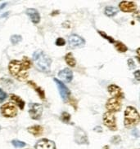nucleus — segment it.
Wrapping results in <instances>:
<instances>
[{
  "label": "nucleus",
  "instance_id": "nucleus-1",
  "mask_svg": "<svg viewBox=\"0 0 140 149\" xmlns=\"http://www.w3.org/2000/svg\"><path fill=\"white\" fill-rule=\"evenodd\" d=\"M33 63L40 72L49 73L52 65V59L43 51H36L33 53Z\"/></svg>",
  "mask_w": 140,
  "mask_h": 149
},
{
  "label": "nucleus",
  "instance_id": "nucleus-2",
  "mask_svg": "<svg viewBox=\"0 0 140 149\" xmlns=\"http://www.w3.org/2000/svg\"><path fill=\"white\" fill-rule=\"evenodd\" d=\"M8 70L12 77L20 81H25L28 78V69L23 65V63L20 61H12L8 65Z\"/></svg>",
  "mask_w": 140,
  "mask_h": 149
},
{
  "label": "nucleus",
  "instance_id": "nucleus-3",
  "mask_svg": "<svg viewBox=\"0 0 140 149\" xmlns=\"http://www.w3.org/2000/svg\"><path fill=\"white\" fill-rule=\"evenodd\" d=\"M124 116V125L125 128H133L139 122V114L137 109L132 106H128L126 108Z\"/></svg>",
  "mask_w": 140,
  "mask_h": 149
},
{
  "label": "nucleus",
  "instance_id": "nucleus-4",
  "mask_svg": "<svg viewBox=\"0 0 140 149\" xmlns=\"http://www.w3.org/2000/svg\"><path fill=\"white\" fill-rule=\"evenodd\" d=\"M1 113L3 116L8 118H12L15 117L17 115V107L14 103L8 102L1 106Z\"/></svg>",
  "mask_w": 140,
  "mask_h": 149
},
{
  "label": "nucleus",
  "instance_id": "nucleus-5",
  "mask_svg": "<svg viewBox=\"0 0 140 149\" xmlns=\"http://www.w3.org/2000/svg\"><path fill=\"white\" fill-rule=\"evenodd\" d=\"M53 81L56 83L57 87L58 90V92L60 94L62 100L64 101L65 103L68 102L69 100H70V97H71V91L63 82H62L57 78H53Z\"/></svg>",
  "mask_w": 140,
  "mask_h": 149
},
{
  "label": "nucleus",
  "instance_id": "nucleus-6",
  "mask_svg": "<svg viewBox=\"0 0 140 149\" xmlns=\"http://www.w3.org/2000/svg\"><path fill=\"white\" fill-rule=\"evenodd\" d=\"M28 113L34 120H40L43 114V106L40 104L30 103L28 106Z\"/></svg>",
  "mask_w": 140,
  "mask_h": 149
},
{
  "label": "nucleus",
  "instance_id": "nucleus-7",
  "mask_svg": "<svg viewBox=\"0 0 140 149\" xmlns=\"http://www.w3.org/2000/svg\"><path fill=\"white\" fill-rule=\"evenodd\" d=\"M103 124L105 126H107L108 129L111 130L112 131L117 130V125H116V118L115 114L112 113L107 112L103 114Z\"/></svg>",
  "mask_w": 140,
  "mask_h": 149
},
{
  "label": "nucleus",
  "instance_id": "nucleus-8",
  "mask_svg": "<svg viewBox=\"0 0 140 149\" xmlns=\"http://www.w3.org/2000/svg\"><path fill=\"white\" fill-rule=\"evenodd\" d=\"M68 44L71 48H80L85 45V40L78 34H71L68 38Z\"/></svg>",
  "mask_w": 140,
  "mask_h": 149
},
{
  "label": "nucleus",
  "instance_id": "nucleus-9",
  "mask_svg": "<svg viewBox=\"0 0 140 149\" xmlns=\"http://www.w3.org/2000/svg\"><path fill=\"white\" fill-rule=\"evenodd\" d=\"M122 104H121V101L119 99L116 98H111L109 99L106 104V109H107L109 113H116L119 112L121 109Z\"/></svg>",
  "mask_w": 140,
  "mask_h": 149
},
{
  "label": "nucleus",
  "instance_id": "nucleus-10",
  "mask_svg": "<svg viewBox=\"0 0 140 149\" xmlns=\"http://www.w3.org/2000/svg\"><path fill=\"white\" fill-rule=\"evenodd\" d=\"M35 149H57L55 143L48 139H42L36 143Z\"/></svg>",
  "mask_w": 140,
  "mask_h": 149
},
{
  "label": "nucleus",
  "instance_id": "nucleus-11",
  "mask_svg": "<svg viewBox=\"0 0 140 149\" xmlns=\"http://www.w3.org/2000/svg\"><path fill=\"white\" fill-rule=\"evenodd\" d=\"M58 80L61 81L62 82H66V83H69L73 80V72L68 68L61 70L58 73Z\"/></svg>",
  "mask_w": 140,
  "mask_h": 149
},
{
  "label": "nucleus",
  "instance_id": "nucleus-12",
  "mask_svg": "<svg viewBox=\"0 0 140 149\" xmlns=\"http://www.w3.org/2000/svg\"><path fill=\"white\" fill-rule=\"evenodd\" d=\"M107 91L109 94L112 96V98H116V99H119V100L124 99V92L122 91V89L120 88V86L115 84H112L108 86Z\"/></svg>",
  "mask_w": 140,
  "mask_h": 149
},
{
  "label": "nucleus",
  "instance_id": "nucleus-13",
  "mask_svg": "<svg viewBox=\"0 0 140 149\" xmlns=\"http://www.w3.org/2000/svg\"><path fill=\"white\" fill-rule=\"evenodd\" d=\"M75 140L78 144H88V136L84 130L80 128H77L75 131Z\"/></svg>",
  "mask_w": 140,
  "mask_h": 149
},
{
  "label": "nucleus",
  "instance_id": "nucleus-14",
  "mask_svg": "<svg viewBox=\"0 0 140 149\" xmlns=\"http://www.w3.org/2000/svg\"><path fill=\"white\" fill-rule=\"evenodd\" d=\"M119 8L123 12H134L137 10V5L131 1H122L119 4Z\"/></svg>",
  "mask_w": 140,
  "mask_h": 149
},
{
  "label": "nucleus",
  "instance_id": "nucleus-15",
  "mask_svg": "<svg viewBox=\"0 0 140 149\" xmlns=\"http://www.w3.org/2000/svg\"><path fill=\"white\" fill-rule=\"evenodd\" d=\"M26 14L30 17V20L32 21L33 24H39L41 20V16H40V12H38L35 8H29L26 10Z\"/></svg>",
  "mask_w": 140,
  "mask_h": 149
},
{
  "label": "nucleus",
  "instance_id": "nucleus-16",
  "mask_svg": "<svg viewBox=\"0 0 140 149\" xmlns=\"http://www.w3.org/2000/svg\"><path fill=\"white\" fill-rule=\"evenodd\" d=\"M27 130L29 133L31 134L34 136H40L44 132V128L41 125H35L29 127Z\"/></svg>",
  "mask_w": 140,
  "mask_h": 149
},
{
  "label": "nucleus",
  "instance_id": "nucleus-17",
  "mask_svg": "<svg viewBox=\"0 0 140 149\" xmlns=\"http://www.w3.org/2000/svg\"><path fill=\"white\" fill-rule=\"evenodd\" d=\"M10 98L12 101H14V104H16L18 106V108L21 109V110H23L25 108V101L21 98L20 96L16 95H14V94H11L10 95Z\"/></svg>",
  "mask_w": 140,
  "mask_h": 149
},
{
  "label": "nucleus",
  "instance_id": "nucleus-18",
  "mask_svg": "<svg viewBox=\"0 0 140 149\" xmlns=\"http://www.w3.org/2000/svg\"><path fill=\"white\" fill-rule=\"evenodd\" d=\"M28 84L30 85L31 87H33V88L35 89V91L36 92H37V94L39 95V96H40V99H42V100H44V99H45V94H44V91H43V89L41 88V87H40V86H38L36 85V83H35L32 81H28Z\"/></svg>",
  "mask_w": 140,
  "mask_h": 149
},
{
  "label": "nucleus",
  "instance_id": "nucleus-19",
  "mask_svg": "<svg viewBox=\"0 0 140 149\" xmlns=\"http://www.w3.org/2000/svg\"><path fill=\"white\" fill-rule=\"evenodd\" d=\"M65 61L70 67H75L76 65V61L75 59V57L73 56V54L71 52L67 53L65 56Z\"/></svg>",
  "mask_w": 140,
  "mask_h": 149
},
{
  "label": "nucleus",
  "instance_id": "nucleus-20",
  "mask_svg": "<svg viewBox=\"0 0 140 149\" xmlns=\"http://www.w3.org/2000/svg\"><path fill=\"white\" fill-rule=\"evenodd\" d=\"M118 13V9L115 7H106L104 9V14L108 17H113Z\"/></svg>",
  "mask_w": 140,
  "mask_h": 149
},
{
  "label": "nucleus",
  "instance_id": "nucleus-21",
  "mask_svg": "<svg viewBox=\"0 0 140 149\" xmlns=\"http://www.w3.org/2000/svg\"><path fill=\"white\" fill-rule=\"evenodd\" d=\"M114 46H115L116 49L119 52L124 53L128 51V47H127L123 42H121L120 41H115Z\"/></svg>",
  "mask_w": 140,
  "mask_h": 149
},
{
  "label": "nucleus",
  "instance_id": "nucleus-22",
  "mask_svg": "<svg viewBox=\"0 0 140 149\" xmlns=\"http://www.w3.org/2000/svg\"><path fill=\"white\" fill-rule=\"evenodd\" d=\"M12 144L16 148H24L25 146L26 145L25 142L21 141V140H18V139H14V140H12Z\"/></svg>",
  "mask_w": 140,
  "mask_h": 149
},
{
  "label": "nucleus",
  "instance_id": "nucleus-23",
  "mask_svg": "<svg viewBox=\"0 0 140 149\" xmlns=\"http://www.w3.org/2000/svg\"><path fill=\"white\" fill-rule=\"evenodd\" d=\"M62 121H63L64 123H70L71 121V115L66 112H63L62 114V117H61Z\"/></svg>",
  "mask_w": 140,
  "mask_h": 149
},
{
  "label": "nucleus",
  "instance_id": "nucleus-24",
  "mask_svg": "<svg viewBox=\"0 0 140 149\" xmlns=\"http://www.w3.org/2000/svg\"><path fill=\"white\" fill-rule=\"evenodd\" d=\"M22 39V38L20 35H16V34H14V35H12L11 36V42H12V44L16 45L17 43H19L21 41Z\"/></svg>",
  "mask_w": 140,
  "mask_h": 149
},
{
  "label": "nucleus",
  "instance_id": "nucleus-25",
  "mask_svg": "<svg viewBox=\"0 0 140 149\" xmlns=\"http://www.w3.org/2000/svg\"><path fill=\"white\" fill-rule=\"evenodd\" d=\"M21 62L23 63V65H24V66L26 69H30V67H31V62H30V61L29 60L27 57L25 56L24 58H23V60L21 61Z\"/></svg>",
  "mask_w": 140,
  "mask_h": 149
},
{
  "label": "nucleus",
  "instance_id": "nucleus-26",
  "mask_svg": "<svg viewBox=\"0 0 140 149\" xmlns=\"http://www.w3.org/2000/svg\"><path fill=\"white\" fill-rule=\"evenodd\" d=\"M98 33L100 34V35H102V36L105 39H107V40H108L110 42H112V43H114L115 42V40L112 38V37H110V36H108V35H107L106 33H105L104 32H103V31H98Z\"/></svg>",
  "mask_w": 140,
  "mask_h": 149
},
{
  "label": "nucleus",
  "instance_id": "nucleus-27",
  "mask_svg": "<svg viewBox=\"0 0 140 149\" xmlns=\"http://www.w3.org/2000/svg\"><path fill=\"white\" fill-rule=\"evenodd\" d=\"M55 43H56L57 47H62V46H65V44H66V41L62 38H58L56 40Z\"/></svg>",
  "mask_w": 140,
  "mask_h": 149
},
{
  "label": "nucleus",
  "instance_id": "nucleus-28",
  "mask_svg": "<svg viewBox=\"0 0 140 149\" xmlns=\"http://www.w3.org/2000/svg\"><path fill=\"white\" fill-rule=\"evenodd\" d=\"M7 98V94L4 92L2 89H0V103H2L3 101H4Z\"/></svg>",
  "mask_w": 140,
  "mask_h": 149
},
{
  "label": "nucleus",
  "instance_id": "nucleus-29",
  "mask_svg": "<svg viewBox=\"0 0 140 149\" xmlns=\"http://www.w3.org/2000/svg\"><path fill=\"white\" fill-rule=\"evenodd\" d=\"M128 66L129 68L130 69H134V68H135V65H134V61H133L132 59H129V60H128Z\"/></svg>",
  "mask_w": 140,
  "mask_h": 149
},
{
  "label": "nucleus",
  "instance_id": "nucleus-30",
  "mask_svg": "<svg viewBox=\"0 0 140 149\" xmlns=\"http://www.w3.org/2000/svg\"><path fill=\"white\" fill-rule=\"evenodd\" d=\"M139 73H140L139 70H136V71H135V72L134 73V75L135 76V78H136V80H137V81H139V80H140Z\"/></svg>",
  "mask_w": 140,
  "mask_h": 149
},
{
  "label": "nucleus",
  "instance_id": "nucleus-31",
  "mask_svg": "<svg viewBox=\"0 0 140 149\" xmlns=\"http://www.w3.org/2000/svg\"><path fill=\"white\" fill-rule=\"evenodd\" d=\"M93 130H94L95 131H98V132H102V131H103L102 127H100V126H96V127H95Z\"/></svg>",
  "mask_w": 140,
  "mask_h": 149
},
{
  "label": "nucleus",
  "instance_id": "nucleus-32",
  "mask_svg": "<svg viewBox=\"0 0 140 149\" xmlns=\"http://www.w3.org/2000/svg\"><path fill=\"white\" fill-rule=\"evenodd\" d=\"M103 149H109V147H108V146H105L104 148H103Z\"/></svg>",
  "mask_w": 140,
  "mask_h": 149
},
{
  "label": "nucleus",
  "instance_id": "nucleus-33",
  "mask_svg": "<svg viewBox=\"0 0 140 149\" xmlns=\"http://www.w3.org/2000/svg\"><path fill=\"white\" fill-rule=\"evenodd\" d=\"M0 130H1V127H0Z\"/></svg>",
  "mask_w": 140,
  "mask_h": 149
}]
</instances>
